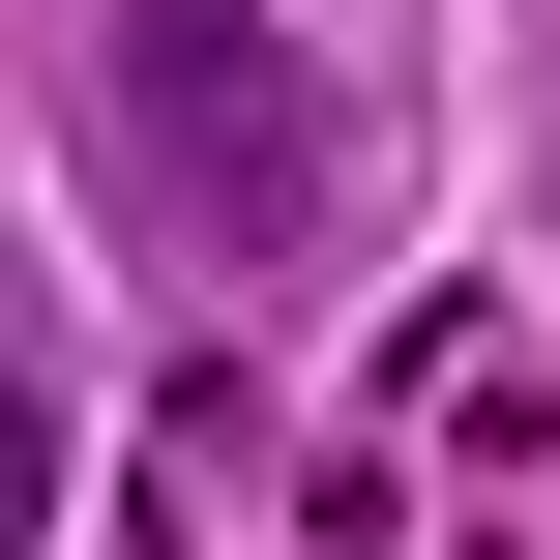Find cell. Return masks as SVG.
<instances>
[{
    "label": "cell",
    "mask_w": 560,
    "mask_h": 560,
    "mask_svg": "<svg viewBox=\"0 0 560 560\" xmlns=\"http://www.w3.org/2000/svg\"><path fill=\"white\" fill-rule=\"evenodd\" d=\"M59 532V413H30V384H0V560Z\"/></svg>",
    "instance_id": "cell-2"
},
{
    "label": "cell",
    "mask_w": 560,
    "mask_h": 560,
    "mask_svg": "<svg viewBox=\"0 0 560 560\" xmlns=\"http://www.w3.org/2000/svg\"><path fill=\"white\" fill-rule=\"evenodd\" d=\"M89 89H118V118H89V148H118V207H148L177 266H295V236L354 207V89H325L266 0H118V30H89Z\"/></svg>",
    "instance_id": "cell-1"
}]
</instances>
